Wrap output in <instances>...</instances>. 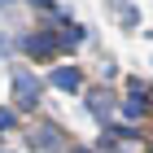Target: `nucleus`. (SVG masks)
<instances>
[{
	"label": "nucleus",
	"mask_w": 153,
	"mask_h": 153,
	"mask_svg": "<svg viewBox=\"0 0 153 153\" xmlns=\"http://www.w3.org/2000/svg\"><path fill=\"white\" fill-rule=\"evenodd\" d=\"M88 109H92L96 118H109V109H114V101H109L105 92H92V96H88Z\"/></svg>",
	"instance_id": "6"
},
{
	"label": "nucleus",
	"mask_w": 153,
	"mask_h": 153,
	"mask_svg": "<svg viewBox=\"0 0 153 153\" xmlns=\"http://www.w3.org/2000/svg\"><path fill=\"white\" fill-rule=\"evenodd\" d=\"M31 4H39V9H48V4H53V0H31Z\"/></svg>",
	"instance_id": "9"
},
{
	"label": "nucleus",
	"mask_w": 153,
	"mask_h": 153,
	"mask_svg": "<svg viewBox=\"0 0 153 153\" xmlns=\"http://www.w3.org/2000/svg\"><path fill=\"white\" fill-rule=\"evenodd\" d=\"M39 92H44V83H39L31 70H13V101H18V109H35Z\"/></svg>",
	"instance_id": "1"
},
{
	"label": "nucleus",
	"mask_w": 153,
	"mask_h": 153,
	"mask_svg": "<svg viewBox=\"0 0 153 153\" xmlns=\"http://www.w3.org/2000/svg\"><path fill=\"white\" fill-rule=\"evenodd\" d=\"M0 4H9V0H0Z\"/></svg>",
	"instance_id": "10"
},
{
	"label": "nucleus",
	"mask_w": 153,
	"mask_h": 153,
	"mask_svg": "<svg viewBox=\"0 0 153 153\" xmlns=\"http://www.w3.org/2000/svg\"><path fill=\"white\" fill-rule=\"evenodd\" d=\"M53 88L74 92V88H79V70H74V66H57V70H53Z\"/></svg>",
	"instance_id": "4"
},
{
	"label": "nucleus",
	"mask_w": 153,
	"mask_h": 153,
	"mask_svg": "<svg viewBox=\"0 0 153 153\" xmlns=\"http://www.w3.org/2000/svg\"><path fill=\"white\" fill-rule=\"evenodd\" d=\"M13 127V109H0V131H9Z\"/></svg>",
	"instance_id": "8"
},
{
	"label": "nucleus",
	"mask_w": 153,
	"mask_h": 153,
	"mask_svg": "<svg viewBox=\"0 0 153 153\" xmlns=\"http://www.w3.org/2000/svg\"><path fill=\"white\" fill-rule=\"evenodd\" d=\"M79 39H83V31H74V26H70V31H61V35H57V48H74Z\"/></svg>",
	"instance_id": "7"
},
{
	"label": "nucleus",
	"mask_w": 153,
	"mask_h": 153,
	"mask_svg": "<svg viewBox=\"0 0 153 153\" xmlns=\"http://www.w3.org/2000/svg\"><path fill=\"white\" fill-rule=\"evenodd\" d=\"M26 53H31V57H53V53H57V35H48V31H35V35L26 39Z\"/></svg>",
	"instance_id": "2"
},
{
	"label": "nucleus",
	"mask_w": 153,
	"mask_h": 153,
	"mask_svg": "<svg viewBox=\"0 0 153 153\" xmlns=\"http://www.w3.org/2000/svg\"><path fill=\"white\" fill-rule=\"evenodd\" d=\"M144 109H149V96H144V88H140V83H131V101L123 105V114H127V118H140Z\"/></svg>",
	"instance_id": "3"
},
{
	"label": "nucleus",
	"mask_w": 153,
	"mask_h": 153,
	"mask_svg": "<svg viewBox=\"0 0 153 153\" xmlns=\"http://www.w3.org/2000/svg\"><path fill=\"white\" fill-rule=\"evenodd\" d=\"M31 144H39V149H57V127H35V131H31Z\"/></svg>",
	"instance_id": "5"
}]
</instances>
